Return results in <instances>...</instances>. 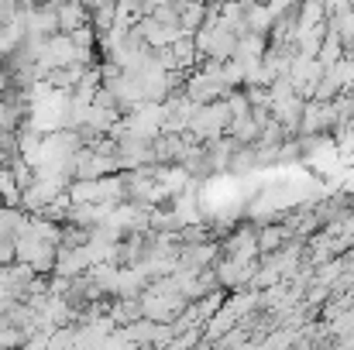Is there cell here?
Listing matches in <instances>:
<instances>
[{"label":"cell","mask_w":354,"mask_h":350,"mask_svg":"<svg viewBox=\"0 0 354 350\" xmlns=\"http://www.w3.org/2000/svg\"><path fill=\"white\" fill-rule=\"evenodd\" d=\"M227 124H231V114H227V104L224 100L200 104L193 110V117H189V134L196 141H214V137L227 134Z\"/></svg>","instance_id":"1"},{"label":"cell","mask_w":354,"mask_h":350,"mask_svg":"<svg viewBox=\"0 0 354 350\" xmlns=\"http://www.w3.org/2000/svg\"><path fill=\"white\" fill-rule=\"evenodd\" d=\"M55 244H48V240H38V237H31V233H21L17 240H14V261H24L35 275H52V268H55Z\"/></svg>","instance_id":"2"},{"label":"cell","mask_w":354,"mask_h":350,"mask_svg":"<svg viewBox=\"0 0 354 350\" xmlns=\"http://www.w3.org/2000/svg\"><path fill=\"white\" fill-rule=\"evenodd\" d=\"M193 41H196L200 59H217V62H227V59L234 55V45H237V38L221 21H217V24H203V28L193 35Z\"/></svg>","instance_id":"3"},{"label":"cell","mask_w":354,"mask_h":350,"mask_svg":"<svg viewBox=\"0 0 354 350\" xmlns=\"http://www.w3.org/2000/svg\"><path fill=\"white\" fill-rule=\"evenodd\" d=\"M196 107L200 104H214V100H224L231 90L217 79V76H207V72H200V69H193V72H186V79H183V86H179Z\"/></svg>","instance_id":"4"},{"label":"cell","mask_w":354,"mask_h":350,"mask_svg":"<svg viewBox=\"0 0 354 350\" xmlns=\"http://www.w3.org/2000/svg\"><path fill=\"white\" fill-rule=\"evenodd\" d=\"M217 257H221V251H217V240H210V244H183L179 247V254H176V268L179 271H207V268H214L217 264Z\"/></svg>","instance_id":"5"},{"label":"cell","mask_w":354,"mask_h":350,"mask_svg":"<svg viewBox=\"0 0 354 350\" xmlns=\"http://www.w3.org/2000/svg\"><path fill=\"white\" fill-rule=\"evenodd\" d=\"M337 124L334 104L330 100H306L303 104V120H299V134H330Z\"/></svg>","instance_id":"6"},{"label":"cell","mask_w":354,"mask_h":350,"mask_svg":"<svg viewBox=\"0 0 354 350\" xmlns=\"http://www.w3.org/2000/svg\"><path fill=\"white\" fill-rule=\"evenodd\" d=\"M55 17H59V31L73 35V31L90 24V7H83L80 0H59L55 3Z\"/></svg>","instance_id":"7"},{"label":"cell","mask_w":354,"mask_h":350,"mask_svg":"<svg viewBox=\"0 0 354 350\" xmlns=\"http://www.w3.org/2000/svg\"><path fill=\"white\" fill-rule=\"evenodd\" d=\"M169 55H172V69L176 72H193L196 66H200V52H196V41L189 38V35H183V38H176L172 45H169Z\"/></svg>","instance_id":"8"},{"label":"cell","mask_w":354,"mask_h":350,"mask_svg":"<svg viewBox=\"0 0 354 350\" xmlns=\"http://www.w3.org/2000/svg\"><path fill=\"white\" fill-rule=\"evenodd\" d=\"M292 240V231L286 227V224H261V227H254V244H258V257L261 254H272V251H279L282 244H289Z\"/></svg>","instance_id":"9"},{"label":"cell","mask_w":354,"mask_h":350,"mask_svg":"<svg viewBox=\"0 0 354 350\" xmlns=\"http://www.w3.org/2000/svg\"><path fill=\"white\" fill-rule=\"evenodd\" d=\"M28 227V213L21 210V206H7V203H0V240H17L21 233Z\"/></svg>","instance_id":"10"},{"label":"cell","mask_w":354,"mask_h":350,"mask_svg":"<svg viewBox=\"0 0 354 350\" xmlns=\"http://www.w3.org/2000/svg\"><path fill=\"white\" fill-rule=\"evenodd\" d=\"M272 24H275L272 10H268L265 3H258V0H248V10H244V28H248V35H261V38H268Z\"/></svg>","instance_id":"11"},{"label":"cell","mask_w":354,"mask_h":350,"mask_svg":"<svg viewBox=\"0 0 354 350\" xmlns=\"http://www.w3.org/2000/svg\"><path fill=\"white\" fill-rule=\"evenodd\" d=\"M344 59V45H341V38L327 28V35H324V41H320V52H317V62L327 69V66H334V62H341Z\"/></svg>","instance_id":"12"},{"label":"cell","mask_w":354,"mask_h":350,"mask_svg":"<svg viewBox=\"0 0 354 350\" xmlns=\"http://www.w3.org/2000/svg\"><path fill=\"white\" fill-rule=\"evenodd\" d=\"M114 17H118V3H97V7L90 10V28H93L97 35H107V31L114 28Z\"/></svg>","instance_id":"13"},{"label":"cell","mask_w":354,"mask_h":350,"mask_svg":"<svg viewBox=\"0 0 354 350\" xmlns=\"http://www.w3.org/2000/svg\"><path fill=\"white\" fill-rule=\"evenodd\" d=\"M0 203H7V206H17L21 203V186L14 182L10 168H0Z\"/></svg>","instance_id":"14"},{"label":"cell","mask_w":354,"mask_h":350,"mask_svg":"<svg viewBox=\"0 0 354 350\" xmlns=\"http://www.w3.org/2000/svg\"><path fill=\"white\" fill-rule=\"evenodd\" d=\"M221 79H224L227 90H241V86H244V69L237 66L234 59H227V62L221 66Z\"/></svg>","instance_id":"15"},{"label":"cell","mask_w":354,"mask_h":350,"mask_svg":"<svg viewBox=\"0 0 354 350\" xmlns=\"http://www.w3.org/2000/svg\"><path fill=\"white\" fill-rule=\"evenodd\" d=\"M148 17H151V21H158V24L179 28V10L172 7V0H169V3H158V7H151V10H148Z\"/></svg>","instance_id":"16"},{"label":"cell","mask_w":354,"mask_h":350,"mask_svg":"<svg viewBox=\"0 0 354 350\" xmlns=\"http://www.w3.org/2000/svg\"><path fill=\"white\" fill-rule=\"evenodd\" d=\"M241 90H244V97H248L251 107H272V93H268V86H241Z\"/></svg>","instance_id":"17"},{"label":"cell","mask_w":354,"mask_h":350,"mask_svg":"<svg viewBox=\"0 0 354 350\" xmlns=\"http://www.w3.org/2000/svg\"><path fill=\"white\" fill-rule=\"evenodd\" d=\"M17 17V0H0V28Z\"/></svg>","instance_id":"18"},{"label":"cell","mask_w":354,"mask_h":350,"mask_svg":"<svg viewBox=\"0 0 354 350\" xmlns=\"http://www.w3.org/2000/svg\"><path fill=\"white\" fill-rule=\"evenodd\" d=\"M10 261H14V244L0 240V264H10Z\"/></svg>","instance_id":"19"},{"label":"cell","mask_w":354,"mask_h":350,"mask_svg":"<svg viewBox=\"0 0 354 350\" xmlns=\"http://www.w3.org/2000/svg\"><path fill=\"white\" fill-rule=\"evenodd\" d=\"M3 127H10V124H7V107H3V97H0V130H3ZM10 130H14V127H10Z\"/></svg>","instance_id":"20"},{"label":"cell","mask_w":354,"mask_h":350,"mask_svg":"<svg viewBox=\"0 0 354 350\" xmlns=\"http://www.w3.org/2000/svg\"><path fill=\"white\" fill-rule=\"evenodd\" d=\"M0 168H7V155H3V148H0Z\"/></svg>","instance_id":"21"},{"label":"cell","mask_w":354,"mask_h":350,"mask_svg":"<svg viewBox=\"0 0 354 350\" xmlns=\"http://www.w3.org/2000/svg\"><path fill=\"white\" fill-rule=\"evenodd\" d=\"M348 165H351V168H354V151H351V155H348Z\"/></svg>","instance_id":"22"},{"label":"cell","mask_w":354,"mask_h":350,"mask_svg":"<svg viewBox=\"0 0 354 350\" xmlns=\"http://www.w3.org/2000/svg\"><path fill=\"white\" fill-rule=\"evenodd\" d=\"M100 3H118V0H100Z\"/></svg>","instance_id":"23"},{"label":"cell","mask_w":354,"mask_h":350,"mask_svg":"<svg viewBox=\"0 0 354 350\" xmlns=\"http://www.w3.org/2000/svg\"><path fill=\"white\" fill-rule=\"evenodd\" d=\"M351 3H354V0H351Z\"/></svg>","instance_id":"24"}]
</instances>
